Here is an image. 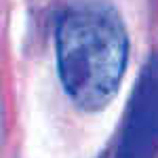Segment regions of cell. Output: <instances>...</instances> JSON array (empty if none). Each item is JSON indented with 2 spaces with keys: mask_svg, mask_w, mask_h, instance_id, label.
I'll list each match as a JSON object with an SVG mask.
<instances>
[{
  "mask_svg": "<svg viewBox=\"0 0 158 158\" xmlns=\"http://www.w3.org/2000/svg\"><path fill=\"white\" fill-rule=\"evenodd\" d=\"M57 72L68 97L85 112H101L120 89L129 36L108 0H78L59 15Z\"/></svg>",
  "mask_w": 158,
  "mask_h": 158,
  "instance_id": "1",
  "label": "cell"
},
{
  "mask_svg": "<svg viewBox=\"0 0 158 158\" xmlns=\"http://www.w3.org/2000/svg\"><path fill=\"white\" fill-rule=\"evenodd\" d=\"M116 158H158V51L148 57L135 82Z\"/></svg>",
  "mask_w": 158,
  "mask_h": 158,
  "instance_id": "2",
  "label": "cell"
}]
</instances>
